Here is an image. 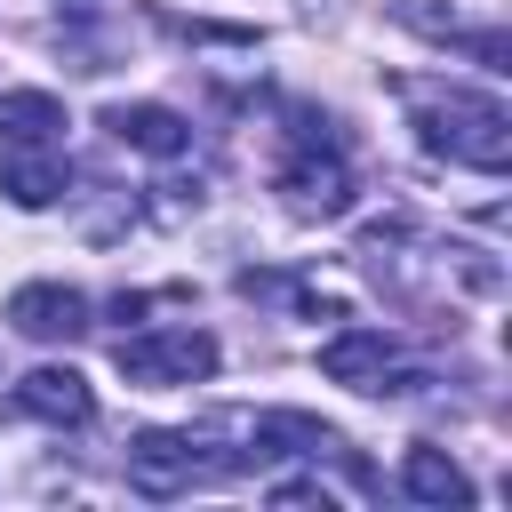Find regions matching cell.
Listing matches in <instances>:
<instances>
[{
    "instance_id": "cell-1",
    "label": "cell",
    "mask_w": 512,
    "mask_h": 512,
    "mask_svg": "<svg viewBox=\"0 0 512 512\" xmlns=\"http://www.w3.org/2000/svg\"><path fill=\"white\" fill-rule=\"evenodd\" d=\"M400 96L416 104L424 152H440L456 168H480V176L512 168V112L496 96H480V88H432V80H400Z\"/></svg>"
},
{
    "instance_id": "cell-2",
    "label": "cell",
    "mask_w": 512,
    "mask_h": 512,
    "mask_svg": "<svg viewBox=\"0 0 512 512\" xmlns=\"http://www.w3.org/2000/svg\"><path fill=\"white\" fill-rule=\"evenodd\" d=\"M112 368H120L128 384H144V392H160V384H200V376H216V336H208V328L120 336V344H112Z\"/></svg>"
},
{
    "instance_id": "cell-3",
    "label": "cell",
    "mask_w": 512,
    "mask_h": 512,
    "mask_svg": "<svg viewBox=\"0 0 512 512\" xmlns=\"http://www.w3.org/2000/svg\"><path fill=\"white\" fill-rule=\"evenodd\" d=\"M272 184L288 192L296 216H344V208H352V168H344V152H336L312 120H296V152L280 160Z\"/></svg>"
},
{
    "instance_id": "cell-4",
    "label": "cell",
    "mask_w": 512,
    "mask_h": 512,
    "mask_svg": "<svg viewBox=\"0 0 512 512\" xmlns=\"http://www.w3.org/2000/svg\"><path fill=\"white\" fill-rule=\"evenodd\" d=\"M128 480L144 496H176V488L224 480V456H208V440H192V432H136L128 440Z\"/></svg>"
},
{
    "instance_id": "cell-5",
    "label": "cell",
    "mask_w": 512,
    "mask_h": 512,
    "mask_svg": "<svg viewBox=\"0 0 512 512\" xmlns=\"http://www.w3.org/2000/svg\"><path fill=\"white\" fill-rule=\"evenodd\" d=\"M320 376L352 392H416V368H400V344L384 328H344L320 344Z\"/></svg>"
},
{
    "instance_id": "cell-6",
    "label": "cell",
    "mask_w": 512,
    "mask_h": 512,
    "mask_svg": "<svg viewBox=\"0 0 512 512\" xmlns=\"http://www.w3.org/2000/svg\"><path fill=\"white\" fill-rule=\"evenodd\" d=\"M8 328L32 336V344H72V336H88V296L64 288V280H32V288L8 296Z\"/></svg>"
},
{
    "instance_id": "cell-7",
    "label": "cell",
    "mask_w": 512,
    "mask_h": 512,
    "mask_svg": "<svg viewBox=\"0 0 512 512\" xmlns=\"http://www.w3.org/2000/svg\"><path fill=\"white\" fill-rule=\"evenodd\" d=\"M16 408L40 416V424H56V432H80V424L96 416V392H88L80 368H32V376L16 384Z\"/></svg>"
},
{
    "instance_id": "cell-8",
    "label": "cell",
    "mask_w": 512,
    "mask_h": 512,
    "mask_svg": "<svg viewBox=\"0 0 512 512\" xmlns=\"http://www.w3.org/2000/svg\"><path fill=\"white\" fill-rule=\"evenodd\" d=\"M64 160L48 152V144H0V192L16 200V208H48V200H64Z\"/></svg>"
},
{
    "instance_id": "cell-9",
    "label": "cell",
    "mask_w": 512,
    "mask_h": 512,
    "mask_svg": "<svg viewBox=\"0 0 512 512\" xmlns=\"http://www.w3.org/2000/svg\"><path fill=\"white\" fill-rule=\"evenodd\" d=\"M104 128H112V144H136V152H160V160L192 144V128L168 104H104Z\"/></svg>"
},
{
    "instance_id": "cell-10",
    "label": "cell",
    "mask_w": 512,
    "mask_h": 512,
    "mask_svg": "<svg viewBox=\"0 0 512 512\" xmlns=\"http://www.w3.org/2000/svg\"><path fill=\"white\" fill-rule=\"evenodd\" d=\"M64 104L48 88H0V144H56Z\"/></svg>"
},
{
    "instance_id": "cell-11",
    "label": "cell",
    "mask_w": 512,
    "mask_h": 512,
    "mask_svg": "<svg viewBox=\"0 0 512 512\" xmlns=\"http://www.w3.org/2000/svg\"><path fill=\"white\" fill-rule=\"evenodd\" d=\"M400 488H408L416 504H472L464 464H456V456H440V448H408V456H400Z\"/></svg>"
}]
</instances>
